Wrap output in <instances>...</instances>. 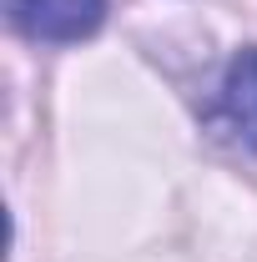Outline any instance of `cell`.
Listing matches in <instances>:
<instances>
[{
  "mask_svg": "<svg viewBox=\"0 0 257 262\" xmlns=\"http://www.w3.org/2000/svg\"><path fill=\"white\" fill-rule=\"evenodd\" d=\"M217 116H222L227 126H232V131H237V136L257 151V46H247L237 61L227 66Z\"/></svg>",
  "mask_w": 257,
  "mask_h": 262,
  "instance_id": "2",
  "label": "cell"
},
{
  "mask_svg": "<svg viewBox=\"0 0 257 262\" xmlns=\"http://www.w3.org/2000/svg\"><path fill=\"white\" fill-rule=\"evenodd\" d=\"M106 15V0H10V20L35 40H81Z\"/></svg>",
  "mask_w": 257,
  "mask_h": 262,
  "instance_id": "1",
  "label": "cell"
}]
</instances>
